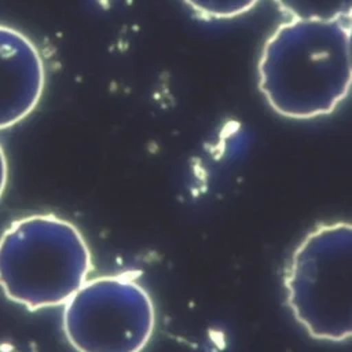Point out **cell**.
<instances>
[{"mask_svg":"<svg viewBox=\"0 0 352 352\" xmlns=\"http://www.w3.org/2000/svg\"><path fill=\"white\" fill-rule=\"evenodd\" d=\"M7 180H8V162H7L4 148L0 144V198L6 190Z\"/></svg>","mask_w":352,"mask_h":352,"instance_id":"cell-8","label":"cell"},{"mask_svg":"<svg viewBox=\"0 0 352 352\" xmlns=\"http://www.w3.org/2000/svg\"><path fill=\"white\" fill-rule=\"evenodd\" d=\"M290 19L344 21L352 15V0H274Z\"/></svg>","mask_w":352,"mask_h":352,"instance_id":"cell-6","label":"cell"},{"mask_svg":"<svg viewBox=\"0 0 352 352\" xmlns=\"http://www.w3.org/2000/svg\"><path fill=\"white\" fill-rule=\"evenodd\" d=\"M346 21L348 22L345 23V26H346V37H348V51H349V60L352 67V15Z\"/></svg>","mask_w":352,"mask_h":352,"instance_id":"cell-9","label":"cell"},{"mask_svg":"<svg viewBox=\"0 0 352 352\" xmlns=\"http://www.w3.org/2000/svg\"><path fill=\"white\" fill-rule=\"evenodd\" d=\"M205 19H232L249 12L260 0H183Z\"/></svg>","mask_w":352,"mask_h":352,"instance_id":"cell-7","label":"cell"},{"mask_svg":"<svg viewBox=\"0 0 352 352\" xmlns=\"http://www.w3.org/2000/svg\"><path fill=\"white\" fill-rule=\"evenodd\" d=\"M157 323L136 272L87 280L65 304L63 331L77 352H143Z\"/></svg>","mask_w":352,"mask_h":352,"instance_id":"cell-4","label":"cell"},{"mask_svg":"<svg viewBox=\"0 0 352 352\" xmlns=\"http://www.w3.org/2000/svg\"><path fill=\"white\" fill-rule=\"evenodd\" d=\"M44 87L45 66L36 44L21 30L0 23V131L25 120Z\"/></svg>","mask_w":352,"mask_h":352,"instance_id":"cell-5","label":"cell"},{"mask_svg":"<svg viewBox=\"0 0 352 352\" xmlns=\"http://www.w3.org/2000/svg\"><path fill=\"white\" fill-rule=\"evenodd\" d=\"M92 271L80 230L55 214H30L0 236V289L29 311L65 305Z\"/></svg>","mask_w":352,"mask_h":352,"instance_id":"cell-2","label":"cell"},{"mask_svg":"<svg viewBox=\"0 0 352 352\" xmlns=\"http://www.w3.org/2000/svg\"><path fill=\"white\" fill-rule=\"evenodd\" d=\"M285 302L314 340H352V221L309 230L283 268Z\"/></svg>","mask_w":352,"mask_h":352,"instance_id":"cell-3","label":"cell"},{"mask_svg":"<svg viewBox=\"0 0 352 352\" xmlns=\"http://www.w3.org/2000/svg\"><path fill=\"white\" fill-rule=\"evenodd\" d=\"M258 89L271 109L292 120L333 113L349 95L352 67L342 21L289 19L265 40Z\"/></svg>","mask_w":352,"mask_h":352,"instance_id":"cell-1","label":"cell"}]
</instances>
